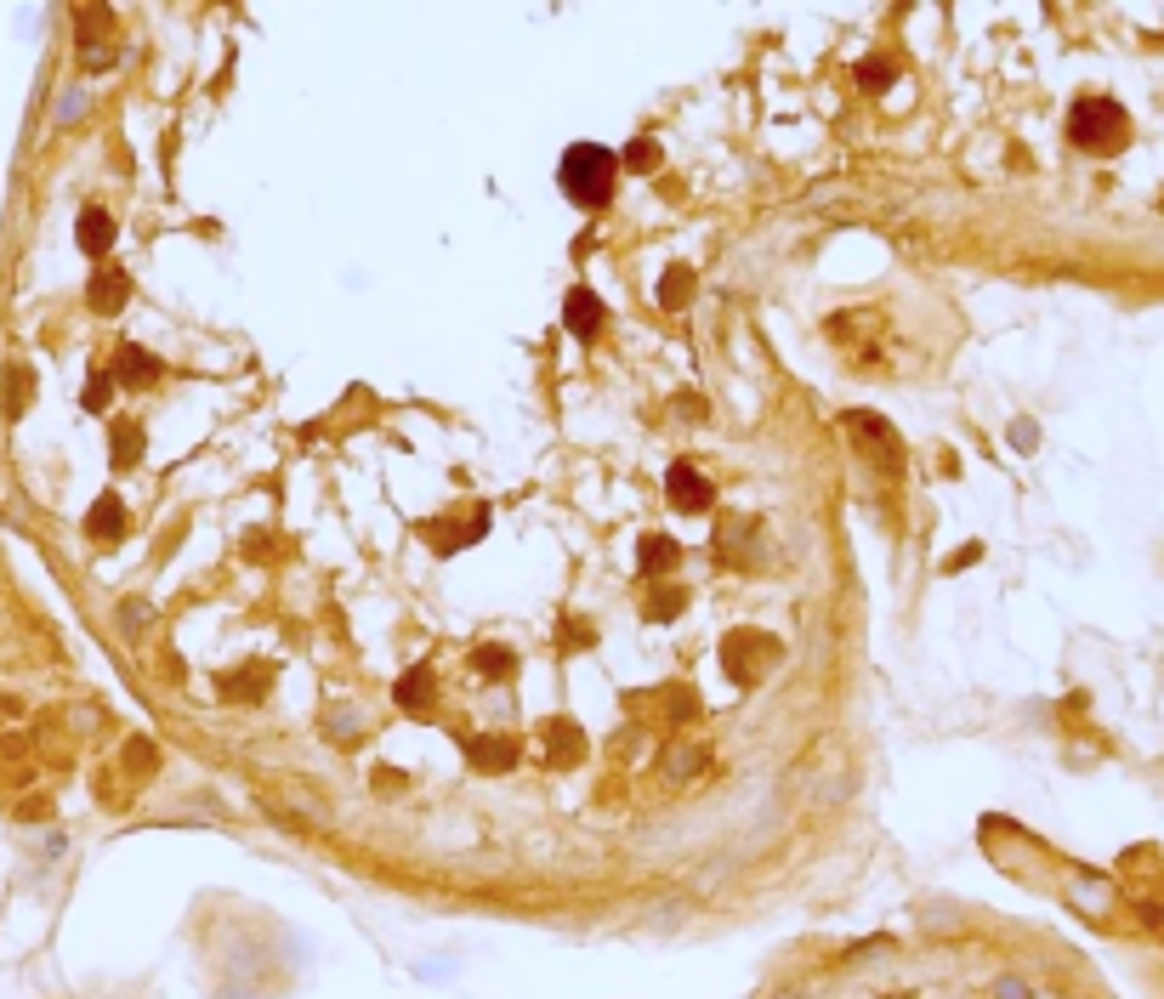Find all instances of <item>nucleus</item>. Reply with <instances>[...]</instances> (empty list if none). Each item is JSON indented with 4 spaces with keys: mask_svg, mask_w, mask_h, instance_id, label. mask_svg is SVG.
<instances>
[{
    "mask_svg": "<svg viewBox=\"0 0 1164 999\" xmlns=\"http://www.w3.org/2000/svg\"><path fill=\"white\" fill-rule=\"evenodd\" d=\"M557 182H563V193L574 205H602L608 188H614V154L597 148V142H574L563 154V165H557Z\"/></svg>",
    "mask_w": 1164,
    "mask_h": 999,
    "instance_id": "f257e3e1",
    "label": "nucleus"
},
{
    "mask_svg": "<svg viewBox=\"0 0 1164 999\" xmlns=\"http://www.w3.org/2000/svg\"><path fill=\"white\" fill-rule=\"evenodd\" d=\"M1068 131H1074V142H1085V148H1119V137H1125V114H1119L1113 103H1102V97H1085V103L1074 108Z\"/></svg>",
    "mask_w": 1164,
    "mask_h": 999,
    "instance_id": "f03ea898",
    "label": "nucleus"
},
{
    "mask_svg": "<svg viewBox=\"0 0 1164 999\" xmlns=\"http://www.w3.org/2000/svg\"><path fill=\"white\" fill-rule=\"evenodd\" d=\"M563 318H568V330H574V335H597V324H602V301L591 296V290H574V296L563 301Z\"/></svg>",
    "mask_w": 1164,
    "mask_h": 999,
    "instance_id": "7ed1b4c3",
    "label": "nucleus"
},
{
    "mask_svg": "<svg viewBox=\"0 0 1164 999\" xmlns=\"http://www.w3.org/2000/svg\"><path fill=\"white\" fill-rule=\"evenodd\" d=\"M671 494L682 500V511H705L710 506V483L693 466H671Z\"/></svg>",
    "mask_w": 1164,
    "mask_h": 999,
    "instance_id": "20e7f679",
    "label": "nucleus"
},
{
    "mask_svg": "<svg viewBox=\"0 0 1164 999\" xmlns=\"http://www.w3.org/2000/svg\"><path fill=\"white\" fill-rule=\"evenodd\" d=\"M80 245H86L91 256H103V250L114 245V222H108V211H86V216H80Z\"/></svg>",
    "mask_w": 1164,
    "mask_h": 999,
    "instance_id": "39448f33",
    "label": "nucleus"
},
{
    "mask_svg": "<svg viewBox=\"0 0 1164 999\" xmlns=\"http://www.w3.org/2000/svg\"><path fill=\"white\" fill-rule=\"evenodd\" d=\"M114 364H120V369H114V375H120V381H154V358H148V352H137V347H120V358H114Z\"/></svg>",
    "mask_w": 1164,
    "mask_h": 999,
    "instance_id": "423d86ee",
    "label": "nucleus"
},
{
    "mask_svg": "<svg viewBox=\"0 0 1164 999\" xmlns=\"http://www.w3.org/2000/svg\"><path fill=\"white\" fill-rule=\"evenodd\" d=\"M125 528V511H120V500H97V511H91V534H103V540H114Z\"/></svg>",
    "mask_w": 1164,
    "mask_h": 999,
    "instance_id": "0eeeda50",
    "label": "nucleus"
},
{
    "mask_svg": "<svg viewBox=\"0 0 1164 999\" xmlns=\"http://www.w3.org/2000/svg\"><path fill=\"white\" fill-rule=\"evenodd\" d=\"M676 562V540H665V534H653L648 545H642V568L648 574H659V568H671Z\"/></svg>",
    "mask_w": 1164,
    "mask_h": 999,
    "instance_id": "6e6552de",
    "label": "nucleus"
},
{
    "mask_svg": "<svg viewBox=\"0 0 1164 999\" xmlns=\"http://www.w3.org/2000/svg\"><path fill=\"white\" fill-rule=\"evenodd\" d=\"M125 301V279L120 273H103V279L91 284V307H120Z\"/></svg>",
    "mask_w": 1164,
    "mask_h": 999,
    "instance_id": "1a4fd4ad",
    "label": "nucleus"
},
{
    "mask_svg": "<svg viewBox=\"0 0 1164 999\" xmlns=\"http://www.w3.org/2000/svg\"><path fill=\"white\" fill-rule=\"evenodd\" d=\"M426 682H432L426 670H409L404 682H398V704H409V710H421V704H426Z\"/></svg>",
    "mask_w": 1164,
    "mask_h": 999,
    "instance_id": "9d476101",
    "label": "nucleus"
},
{
    "mask_svg": "<svg viewBox=\"0 0 1164 999\" xmlns=\"http://www.w3.org/2000/svg\"><path fill=\"white\" fill-rule=\"evenodd\" d=\"M114 449H120V466H125V455H137V432H120V438H114Z\"/></svg>",
    "mask_w": 1164,
    "mask_h": 999,
    "instance_id": "9b49d317",
    "label": "nucleus"
},
{
    "mask_svg": "<svg viewBox=\"0 0 1164 999\" xmlns=\"http://www.w3.org/2000/svg\"><path fill=\"white\" fill-rule=\"evenodd\" d=\"M477 665H483V670H506L512 659H506V653H477Z\"/></svg>",
    "mask_w": 1164,
    "mask_h": 999,
    "instance_id": "f8f14e48",
    "label": "nucleus"
}]
</instances>
